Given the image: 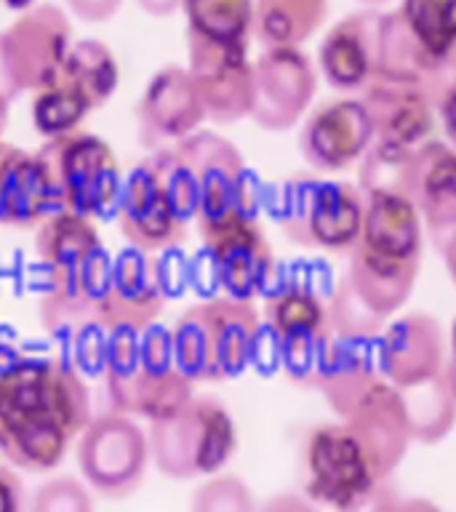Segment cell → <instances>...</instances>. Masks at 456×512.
Returning a JSON list of instances; mask_svg holds the SVG:
<instances>
[{
	"label": "cell",
	"instance_id": "obj_1",
	"mask_svg": "<svg viewBox=\"0 0 456 512\" xmlns=\"http://www.w3.org/2000/svg\"><path fill=\"white\" fill-rule=\"evenodd\" d=\"M91 419V395L70 363L24 358L0 368V454L19 470H56Z\"/></svg>",
	"mask_w": 456,
	"mask_h": 512
},
{
	"label": "cell",
	"instance_id": "obj_2",
	"mask_svg": "<svg viewBox=\"0 0 456 512\" xmlns=\"http://www.w3.org/2000/svg\"><path fill=\"white\" fill-rule=\"evenodd\" d=\"M35 254L48 272V291L40 299L43 326L54 334L96 326V304L112 262L94 219L72 211L48 216L35 230Z\"/></svg>",
	"mask_w": 456,
	"mask_h": 512
},
{
	"label": "cell",
	"instance_id": "obj_3",
	"mask_svg": "<svg viewBox=\"0 0 456 512\" xmlns=\"http://www.w3.org/2000/svg\"><path fill=\"white\" fill-rule=\"evenodd\" d=\"M104 344V387L112 411L163 422L179 414L195 398V382L176 366L171 331L150 326L147 331H107Z\"/></svg>",
	"mask_w": 456,
	"mask_h": 512
},
{
	"label": "cell",
	"instance_id": "obj_4",
	"mask_svg": "<svg viewBox=\"0 0 456 512\" xmlns=\"http://www.w3.org/2000/svg\"><path fill=\"white\" fill-rule=\"evenodd\" d=\"M262 312L254 302L214 296L192 304L171 328L176 366L192 382H222L251 366Z\"/></svg>",
	"mask_w": 456,
	"mask_h": 512
},
{
	"label": "cell",
	"instance_id": "obj_5",
	"mask_svg": "<svg viewBox=\"0 0 456 512\" xmlns=\"http://www.w3.org/2000/svg\"><path fill=\"white\" fill-rule=\"evenodd\" d=\"M264 206L291 243L312 251H352L363 232V190L339 179L288 176L264 192Z\"/></svg>",
	"mask_w": 456,
	"mask_h": 512
},
{
	"label": "cell",
	"instance_id": "obj_6",
	"mask_svg": "<svg viewBox=\"0 0 456 512\" xmlns=\"http://www.w3.org/2000/svg\"><path fill=\"white\" fill-rule=\"evenodd\" d=\"M235 446V422L214 395H195L179 414L150 424V454L168 478L214 475L230 462Z\"/></svg>",
	"mask_w": 456,
	"mask_h": 512
},
{
	"label": "cell",
	"instance_id": "obj_7",
	"mask_svg": "<svg viewBox=\"0 0 456 512\" xmlns=\"http://www.w3.org/2000/svg\"><path fill=\"white\" fill-rule=\"evenodd\" d=\"M198 179V232H211L243 216H259L264 187L248 171L240 150L216 131H195L176 144Z\"/></svg>",
	"mask_w": 456,
	"mask_h": 512
},
{
	"label": "cell",
	"instance_id": "obj_8",
	"mask_svg": "<svg viewBox=\"0 0 456 512\" xmlns=\"http://www.w3.org/2000/svg\"><path fill=\"white\" fill-rule=\"evenodd\" d=\"M40 152L54 171L64 211L99 219L120 200V166L115 152L102 136L91 131H72L59 139H48Z\"/></svg>",
	"mask_w": 456,
	"mask_h": 512
},
{
	"label": "cell",
	"instance_id": "obj_9",
	"mask_svg": "<svg viewBox=\"0 0 456 512\" xmlns=\"http://www.w3.org/2000/svg\"><path fill=\"white\" fill-rule=\"evenodd\" d=\"M78 467L83 480L104 499H126L142 486L150 464V435L134 416L104 411L78 438Z\"/></svg>",
	"mask_w": 456,
	"mask_h": 512
},
{
	"label": "cell",
	"instance_id": "obj_10",
	"mask_svg": "<svg viewBox=\"0 0 456 512\" xmlns=\"http://www.w3.org/2000/svg\"><path fill=\"white\" fill-rule=\"evenodd\" d=\"M70 16L54 3H35L0 32V59L16 94L51 86L72 48Z\"/></svg>",
	"mask_w": 456,
	"mask_h": 512
},
{
	"label": "cell",
	"instance_id": "obj_11",
	"mask_svg": "<svg viewBox=\"0 0 456 512\" xmlns=\"http://www.w3.org/2000/svg\"><path fill=\"white\" fill-rule=\"evenodd\" d=\"M187 72L216 126L251 118L254 62L243 43H214L187 30Z\"/></svg>",
	"mask_w": 456,
	"mask_h": 512
},
{
	"label": "cell",
	"instance_id": "obj_12",
	"mask_svg": "<svg viewBox=\"0 0 456 512\" xmlns=\"http://www.w3.org/2000/svg\"><path fill=\"white\" fill-rule=\"evenodd\" d=\"M318 91V67L302 48H264L254 59V110L262 131L280 134L307 115Z\"/></svg>",
	"mask_w": 456,
	"mask_h": 512
},
{
	"label": "cell",
	"instance_id": "obj_13",
	"mask_svg": "<svg viewBox=\"0 0 456 512\" xmlns=\"http://www.w3.org/2000/svg\"><path fill=\"white\" fill-rule=\"evenodd\" d=\"M200 238L214 262L224 296L254 302L270 291L278 275V259L264 235L259 216H243L203 232Z\"/></svg>",
	"mask_w": 456,
	"mask_h": 512
},
{
	"label": "cell",
	"instance_id": "obj_14",
	"mask_svg": "<svg viewBox=\"0 0 456 512\" xmlns=\"http://www.w3.org/2000/svg\"><path fill=\"white\" fill-rule=\"evenodd\" d=\"M374 128L360 96H339L312 107L299 128V152L318 174H336L366 158Z\"/></svg>",
	"mask_w": 456,
	"mask_h": 512
},
{
	"label": "cell",
	"instance_id": "obj_15",
	"mask_svg": "<svg viewBox=\"0 0 456 512\" xmlns=\"http://www.w3.org/2000/svg\"><path fill=\"white\" fill-rule=\"evenodd\" d=\"M374 464L347 422L320 424L307 440V494L331 507H344L376 486Z\"/></svg>",
	"mask_w": 456,
	"mask_h": 512
},
{
	"label": "cell",
	"instance_id": "obj_16",
	"mask_svg": "<svg viewBox=\"0 0 456 512\" xmlns=\"http://www.w3.org/2000/svg\"><path fill=\"white\" fill-rule=\"evenodd\" d=\"M208 120L206 104L187 67L166 64L144 86L136 102V128L144 150H166L200 131Z\"/></svg>",
	"mask_w": 456,
	"mask_h": 512
},
{
	"label": "cell",
	"instance_id": "obj_17",
	"mask_svg": "<svg viewBox=\"0 0 456 512\" xmlns=\"http://www.w3.org/2000/svg\"><path fill=\"white\" fill-rule=\"evenodd\" d=\"M118 227L128 246L144 254L171 251L187 240V222L168 198L152 158H144L120 190Z\"/></svg>",
	"mask_w": 456,
	"mask_h": 512
},
{
	"label": "cell",
	"instance_id": "obj_18",
	"mask_svg": "<svg viewBox=\"0 0 456 512\" xmlns=\"http://www.w3.org/2000/svg\"><path fill=\"white\" fill-rule=\"evenodd\" d=\"M166 304L158 262L128 246L110 264V275L96 304V326L102 331H147L155 326Z\"/></svg>",
	"mask_w": 456,
	"mask_h": 512
},
{
	"label": "cell",
	"instance_id": "obj_19",
	"mask_svg": "<svg viewBox=\"0 0 456 512\" xmlns=\"http://www.w3.org/2000/svg\"><path fill=\"white\" fill-rule=\"evenodd\" d=\"M403 190L422 214L432 246L440 248L456 232V147L443 139H430L416 147L398 176Z\"/></svg>",
	"mask_w": 456,
	"mask_h": 512
},
{
	"label": "cell",
	"instance_id": "obj_20",
	"mask_svg": "<svg viewBox=\"0 0 456 512\" xmlns=\"http://www.w3.org/2000/svg\"><path fill=\"white\" fill-rule=\"evenodd\" d=\"M446 334L435 315L422 310L390 320L379 334L382 379L395 390H408L443 374Z\"/></svg>",
	"mask_w": 456,
	"mask_h": 512
},
{
	"label": "cell",
	"instance_id": "obj_21",
	"mask_svg": "<svg viewBox=\"0 0 456 512\" xmlns=\"http://www.w3.org/2000/svg\"><path fill=\"white\" fill-rule=\"evenodd\" d=\"M59 211H64L62 192L46 155L0 144V224L38 230Z\"/></svg>",
	"mask_w": 456,
	"mask_h": 512
},
{
	"label": "cell",
	"instance_id": "obj_22",
	"mask_svg": "<svg viewBox=\"0 0 456 512\" xmlns=\"http://www.w3.org/2000/svg\"><path fill=\"white\" fill-rule=\"evenodd\" d=\"M344 422L350 424V430L366 448L376 478H387L398 467L411 440V424L400 390L384 379L376 382L358 406L352 408L350 416H344Z\"/></svg>",
	"mask_w": 456,
	"mask_h": 512
},
{
	"label": "cell",
	"instance_id": "obj_23",
	"mask_svg": "<svg viewBox=\"0 0 456 512\" xmlns=\"http://www.w3.org/2000/svg\"><path fill=\"white\" fill-rule=\"evenodd\" d=\"M376 22L374 8H363L328 27L318 48L320 75L328 86L363 91L376 78Z\"/></svg>",
	"mask_w": 456,
	"mask_h": 512
},
{
	"label": "cell",
	"instance_id": "obj_24",
	"mask_svg": "<svg viewBox=\"0 0 456 512\" xmlns=\"http://www.w3.org/2000/svg\"><path fill=\"white\" fill-rule=\"evenodd\" d=\"M376 382L379 368V336H331L320 360L315 390L328 400L334 414L350 416Z\"/></svg>",
	"mask_w": 456,
	"mask_h": 512
},
{
	"label": "cell",
	"instance_id": "obj_25",
	"mask_svg": "<svg viewBox=\"0 0 456 512\" xmlns=\"http://www.w3.org/2000/svg\"><path fill=\"white\" fill-rule=\"evenodd\" d=\"M363 232L360 246L395 259H422L424 222L406 192L398 187L363 190Z\"/></svg>",
	"mask_w": 456,
	"mask_h": 512
},
{
	"label": "cell",
	"instance_id": "obj_26",
	"mask_svg": "<svg viewBox=\"0 0 456 512\" xmlns=\"http://www.w3.org/2000/svg\"><path fill=\"white\" fill-rule=\"evenodd\" d=\"M435 59L438 56L416 38V32L408 27L400 8L379 14V22H376V78L419 86Z\"/></svg>",
	"mask_w": 456,
	"mask_h": 512
},
{
	"label": "cell",
	"instance_id": "obj_27",
	"mask_svg": "<svg viewBox=\"0 0 456 512\" xmlns=\"http://www.w3.org/2000/svg\"><path fill=\"white\" fill-rule=\"evenodd\" d=\"M326 16L328 0H256L254 35L264 48H302Z\"/></svg>",
	"mask_w": 456,
	"mask_h": 512
},
{
	"label": "cell",
	"instance_id": "obj_28",
	"mask_svg": "<svg viewBox=\"0 0 456 512\" xmlns=\"http://www.w3.org/2000/svg\"><path fill=\"white\" fill-rule=\"evenodd\" d=\"M59 78L70 80L72 86L86 94L88 102L94 104V110H99L118 91L120 64L107 43L96 38H83L72 43Z\"/></svg>",
	"mask_w": 456,
	"mask_h": 512
},
{
	"label": "cell",
	"instance_id": "obj_29",
	"mask_svg": "<svg viewBox=\"0 0 456 512\" xmlns=\"http://www.w3.org/2000/svg\"><path fill=\"white\" fill-rule=\"evenodd\" d=\"M256 0H184L187 30L214 43H243L254 35Z\"/></svg>",
	"mask_w": 456,
	"mask_h": 512
},
{
	"label": "cell",
	"instance_id": "obj_30",
	"mask_svg": "<svg viewBox=\"0 0 456 512\" xmlns=\"http://www.w3.org/2000/svg\"><path fill=\"white\" fill-rule=\"evenodd\" d=\"M91 112H94V104L88 102L83 91H78L70 80L64 78H56L51 86L32 94V126L40 136H46V142L80 131L83 120Z\"/></svg>",
	"mask_w": 456,
	"mask_h": 512
},
{
	"label": "cell",
	"instance_id": "obj_31",
	"mask_svg": "<svg viewBox=\"0 0 456 512\" xmlns=\"http://www.w3.org/2000/svg\"><path fill=\"white\" fill-rule=\"evenodd\" d=\"M400 395L406 403L411 438L422 440V443H435L454 427L456 398L454 392L448 390L443 374L430 382L400 390Z\"/></svg>",
	"mask_w": 456,
	"mask_h": 512
},
{
	"label": "cell",
	"instance_id": "obj_32",
	"mask_svg": "<svg viewBox=\"0 0 456 512\" xmlns=\"http://www.w3.org/2000/svg\"><path fill=\"white\" fill-rule=\"evenodd\" d=\"M400 14L435 56L456 48V0H403Z\"/></svg>",
	"mask_w": 456,
	"mask_h": 512
},
{
	"label": "cell",
	"instance_id": "obj_33",
	"mask_svg": "<svg viewBox=\"0 0 456 512\" xmlns=\"http://www.w3.org/2000/svg\"><path fill=\"white\" fill-rule=\"evenodd\" d=\"M427 99H430L438 126L446 131L448 144L456 147V48L440 54L432 62L430 72L419 83Z\"/></svg>",
	"mask_w": 456,
	"mask_h": 512
},
{
	"label": "cell",
	"instance_id": "obj_34",
	"mask_svg": "<svg viewBox=\"0 0 456 512\" xmlns=\"http://www.w3.org/2000/svg\"><path fill=\"white\" fill-rule=\"evenodd\" d=\"M334 334H288L278 336L280 368L299 387H315L320 360Z\"/></svg>",
	"mask_w": 456,
	"mask_h": 512
},
{
	"label": "cell",
	"instance_id": "obj_35",
	"mask_svg": "<svg viewBox=\"0 0 456 512\" xmlns=\"http://www.w3.org/2000/svg\"><path fill=\"white\" fill-rule=\"evenodd\" d=\"M190 512H254V496L240 478L219 475L195 491Z\"/></svg>",
	"mask_w": 456,
	"mask_h": 512
},
{
	"label": "cell",
	"instance_id": "obj_36",
	"mask_svg": "<svg viewBox=\"0 0 456 512\" xmlns=\"http://www.w3.org/2000/svg\"><path fill=\"white\" fill-rule=\"evenodd\" d=\"M30 512H94V499L78 478L62 475L46 480L35 491Z\"/></svg>",
	"mask_w": 456,
	"mask_h": 512
},
{
	"label": "cell",
	"instance_id": "obj_37",
	"mask_svg": "<svg viewBox=\"0 0 456 512\" xmlns=\"http://www.w3.org/2000/svg\"><path fill=\"white\" fill-rule=\"evenodd\" d=\"M400 499L392 494V488L379 480L376 486H371L368 491H363L360 496H355L350 504H344L336 512H395L398 510Z\"/></svg>",
	"mask_w": 456,
	"mask_h": 512
},
{
	"label": "cell",
	"instance_id": "obj_38",
	"mask_svg": "<svg viewBox=\"0 0 456 512\" xmlns=\"http://www.w3.org/2000/svg\"><path fill=\"white\" fill-rule=\"evenodd\" d=\"M64 6L83 24H107L118 16L123 0H64Z\"/></svg>",
	"mask_w": 456,
	"mask_h": 512
},
{
	"label": "cell",
	"instance_id": "obj_39",
	"mask_svg": "<svg viewBox=\"0 0 456 512\" xmlns=\"http://www.w3.org/2000/svg\"><path fill=\"white\" fill-rule=\"evenodd\" d=\"M0 512H24V483L6 464H0Z\"/></svg>",
	"mask_w": 456,
	"mask_h": 512
},
{
	"label": "cell",
	"instance_id": "obj_40",
	"mask_svg": "<svg viewBox=\"0 0 456 512\" xmlns=\"http://www.w3.org/2000/svg\"><path fill=\"white\" fill-rule=\"evenodd\" d=\"M262 512H315V507L307 499H302V496L280 494L272 496L270 502L262 507Z\"/></svg>",
	"mask_w": 456,
	"mask_h": 512
},
{
	"label": "cell",
	"instance_id": "obj_41",
	"mask_svg": "<svg viewBox=\"0 0 456 512\" xmlns=\"http://www.w3.org/2000/svg\"><path fill=\"white\" fill-rule=\"evenodd\" d=\"M443 379H446L448 390L454 392V398H456V315H454V320H451V328H448L446 366H443Z\"/></svg>",
	"mask_w": 456,
	"mask_h": 512
},
{
	"label": "cell",
	"instance_id": "obj_42",
	"mask_svg": "<svg viewBox=\"0 0 456 512\" xmlns=\"http://www.w3.org/2000/svg\"><path fill=\"white\" fill-rule=\"evenodd\" d=\"M136 6L142 8L147 16H155V19H166V16H174L179 8H182L184 0H134Z\"/></svg>",
	"mask_w": 456,
	"mask_h": 512
},
{
	"label": "cell",
	"instance_id": "obj_43",
	"mask_svg": "<svg viewBox=\"0 0 456 512\" xmlns=\"http://www.w3.org/2000/svg\"><path fill=\"white\" fill-rule=\"evenodd\" d=\"M438 251H440V256H443L448 275H451V280H454V286H456V232L446 240V243H443V246L438 248Z\"/></svg>",
	"mask_w": 456,
	"mask_h": 512
},
{
	"label": "cell",
	"instance_id": "obj_44",
	"mask_svg": "<svg viewBox=\"0 0 456 512\" xmlns=\"http://www.w3.org/2000/svg\"><path fill=\"white\" fill-rule=\"evenodd\" d=\"M395 512H440L438 507L427 499H408V502H400Z\"/></svg>",
	"mask_w": 456,
	"mask_h": 512
},
{
	"label": "cell",
	"instance_id": "obj_45",
	"mask_svg": "<svg viewBox=\"0 0 456 512\" xmlns=\"http://www.w3.org/2000/svg\"><path fill=\"white\" fill-rule=\"evenodd\" d=\"M3 3H6L11 11H19V14H22V11H27V8L35 6L38 0H3Z\"/></svg>",
	"mask_w": 456,
	"mask_h": 512
},
{
	"label": "cell",
	"instance_id": "obj_46",
	"mask_svg": "<svg viewBox=\"0 0 456 512\" xmlns=\"http://www.w3.org/2000/svg\"><path fill=\"white\" fill-rule=\"evenodd\" d=\"M358 3L366 8H379V6H387V3H392V0H358Z\"/></svg>",
	"mask_w": 456,
	"mask_h": 512
},
{
	"label": "cell",
	"instance_id": "obj_47",
	"mask_svg": "<svg viewBox=\"0 0 456 512\" xmlns=\"http://www.w3.org/2000/svg\"><path fill=\"white\" fill-rule=\"evenodd\" d=\"M6 123H8V112L0 110V144H3V131H6Z\"/></svg>",
	"mask_w": 456,
	"mask_h": 512
}]
</instances>
